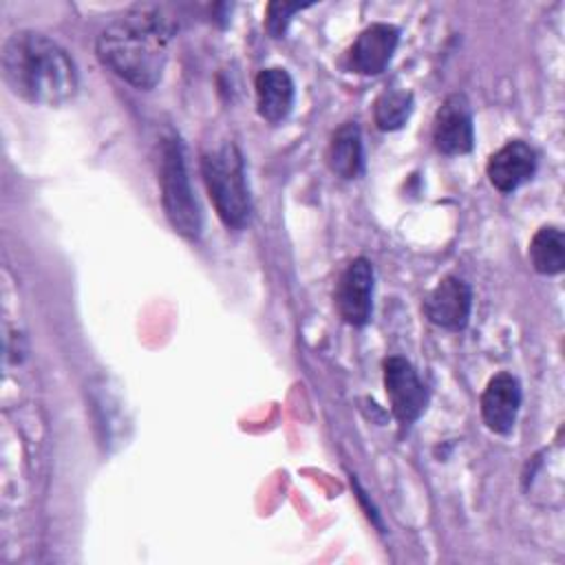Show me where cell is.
Segmentation results:
<instances>
[{"instance_id":"3957f363","label":"cell","mask_w":565,"mask_h":565,"mask_svg":"<svg viewBox=\"0 0 565 565\" xmlns=\"http://www.w3.org/2000/svg\"><path fill=\"white\" fill-rule=\"evenodd\" d=\"M201 170L218 218L227 227H243L252 212V199L245 181L243 154L236 143L225 141L223 146L205 152Z\"/></svg>"},{"instance_id":"8fae6325","label":"cell","mask_w":565,"mask_h":565,"mask_svg":"<svg viewBox=\"0 0 565 565\" xmlns=\"http://www.w3.org/2000/svg\"><path fill=\"white\" fill-rule=\"evenodd\" d=\"M536 170V152L521 139H512L505 146H501L486 166L490 183L508 194L514 192L521 183L532 179Z\"/></svg>"},{"instance_id":"7a4b0ae2","label":"cell","mask_w":565,"mask_h":565,"mask_svg":"<svg viewBox=\"0 0 565 565\" xmlns=\"http://www.w3.org/2000/svg\"><path fill=\"white\" fill-rule=\"evenodd\" d=\"M2 77L11 93L29 104L60 106L77 93L73 57L38 31H15L4 40Z\"/></svg>"},{"instance_id":"8992f818","label":"cell","mask_w":565,"mask_h":565,"mask_svg":"<svg viewBox=\"0 0 565 565\" xmlns=\"http://www.w3.org/2000/svg\"><path fill=\"white\" fill-rule=\"evenodd\" d=\"M384 388L391 411L402 424H413L426 411L428 391L406 358L391 355L384 360Z\"/></svg>"},{"instance_id":"5b68a950","label":"cell","mask_w":565,"mask_h":565,"mask_svg":"<svg viewBox=\"0 0 565 565\" xmlns=\"http://www.w3.org/2000/svg\"><path fill=\"white\" fill-rule=\"evenodd\" d=\"M335 307L347 324L364 327L373 311V265L369 258H353L338 278Z\"/></svg>"},{"instance_id":"277c9868","label":"cell","mask_w":565,"mask_h":565,"mask_svg":"<svg viewBox=\"0 0 565 565\" xmlns=\"http://www.w3.org/2000/svg\"><path fill=\"white\" fill-rule=\"evenodd\" d=\"M159 183L163 212L174 232L185 238H196L201 234V210L194 199L183 161V150L177 137H168L161 143Z\"/></svg>"},{"instance_id":"9a60e30c","label":"cell","mask_w":565,"mask_h":565,"mask_svg":"<svg viewBox=\"0 0 565 565\" xmlns=\"http://www.w3.org/2000/svg\"><path fill=\"white\" fill-rule=\"evenodd\" d=\"M413 113V95L408 90L388 88L377 95L373 104V119L380 130H397L402 128Z\"/></svg>"},{"instance_id":"30bf717a","label":"cell","mask_w":565,"mask_h":565,"mask_svg":"<svg viewBox=\"0 0 565 565\" xmlns=\"http://www.w3.org/2000/svg\"><path fill=\"white\" fill-rule=\"evenodd\" d=\"M399 42V31L393 24L375 22L366 26L349 49V66L360 75H377L391 62Z\"/></svg>"},{"instance_id":"7c38bea8","label":"cell","mask_w":565,"mask_h":565,"mask_svg":"<svg viewBox=\"0 0 565 565\" xmlns=\"http://www.w3.org/2000/svg\"><path fill=\"white\" fill-rule=\"evenodd\" d=\"M294 106V79L291 75L280 68H263L256 75V110L258 115L269 121H282Z\"/></svg>"},{"instance_id":"6da1fadb","label":"cell","mask_w":565,"mask_h":565,"mask_svg":"<svg viewBox=\"0 0 565 565\" xmlns=\"http://www.w3.org/2000/svg\"><path fill=\"white\" fill-rule=\"evenodd\" d=\"M172 24L154 4H137L102 29L95 51L99 62L135 88L157 86L168 60Z\"/></svg>"},{"instance_id":"4fadbf2b","label":"cell","mask_w":565,"mask_h":565,"mask_svg":"<svg viewBox=\"0 0 565 565\" xmlns=\"http://www.w3.org/2000/svg\"><path fill=\"white\" fill-rule=\"evenodd\" d=\"M327 163L333 174L355 179L362 170V137L355 121L342 124L327 148Z\"/></svg>"},{"instance_id":"9c48e42d","label":"cell","mask_w":565,"mask_h":565,"mask_svg":"<svg viewBox=\"0 0 565 565\" xmlns=\"http://www.w3.org/2000/svg\"><path fill=\"white\" fill-rule=\"evenodd\" d=\"M519 406H521L519 380L505 371L490 377V382L481 393L483 424L497 435H508L516 424Z\"/></svg>"},{"instance_id":"5bb4252c","label":"cell","mask_w":565,"mask_h":565,"mask_svg":"<svg viewBox=\"0 0 565 565\" xmlns=\"http://www.w3.org/2000/svg\"><path fill=\"white\" fill-rule=\"evenodd\" d=\"M532 267L543 276L561 274L565 267V234L556 225H543L530 241Z\"/></svg>"},{"instance_id":"52a82bcc","label":"cell","mask_w":565,"mask_h":565,"mask_svg":"<svg viewBox=\"0 0 565 565\" xmlns=\"http://www.w3.org/2000/svg\"><path fill=\"white\" fill-rule=\"evenodd\" d=\"M433 141L441 154H466L475 146L472 113L463 95H448L433 119Z\"/></svg>"},{"instance_id":"ba28073f","label":"cell","mask_w":565,"mask_h":565,"mask_svg":"<svg viewBox=\"0 0 565 565\" xmlns=\"http://www.w3.org/2000/svg\"><path fill=\"white\" fill-rule=\"evenodd\" d=\"M472 309V291L468 282L459 276H446L437 282L435 289L424 298L426 318L450 331H459L468 324Z\"/></svg>"},{"instance_id":"2e32d148","label":"cell","mask_w":565,"mask_h":565,"mask_svg":"<svg viewBox=\"0 0 565 565\" xmlns=\"http://www.w3.org/2000/svg\"><path fill=\"white\" fill-rule=\"evenodd\" d=\"M305 9V4H289V2H271L267 7V20L265 26L274 38H280L296 11Z\"/></svg>"}]
</instances>
